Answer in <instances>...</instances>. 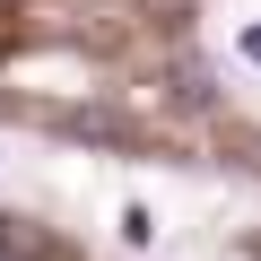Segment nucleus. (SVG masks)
<instances>
[{"label":"nucleus","mask_w":261,"mask_h":261,"mask_svg":"<svg viewBox=\"0 0 261 261\" xmlns=\"http://www.w3.org/2000/svg\"><path fill=\"white\" fill-rule=\"evenodd\" d=\"M148 235H157V218H148L140 200H130V209H122V244H148Z\"/></svg>","instance_id":"f257e3e1"},{"label":"nucleus","mask_w":261,"mask_h":261,"mask_svg":"<svg viewBox=\"0 0 261 261\" xmlns=\"http://www.w3.org/2000/svg\"><path fill=\"white\" fill-rule=\"evenodd\" d=\"M235 53H244V61H261V27H244V35H235Z\"/></svg>","instance_id":"f03ea898"}]
</instances>
